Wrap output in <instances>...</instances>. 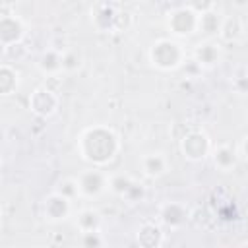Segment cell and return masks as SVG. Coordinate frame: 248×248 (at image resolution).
Here are the masks:
<instances>
[{"label":"cell","instance_id":"1","mask_svg":"<svg viewBox=\"0 0 248 248\" xmlns=\"http://www.w3.org/2000/svg\"><path fill=\"white\" fill-rule=\"evenodd\" d=\"M120 151V138L114 128L105 124H93L85 128L78 138V153L91 167H107Z\"/></svg>","mask_w":248,"mask_h":248},{"label":"cell","instance_id":"2","mask_svg":"<svg viewBox=\"0 0 248 248\" xmlns=\"http://www.w3.org/2000/svg\"><path fill=\"white\" fill-rule=\"evenodd\" d=\"M149 62L153 68L161 72H172L186 64V48L174 37H161L157 39L147 50Z\"/></svg>","mask_w":248,"mask_h":248},{"label":"cell","instance_id":"3","mask_svg":"<svg viewBox=\"0 0 248 248\" xmlns=\"http://www.w3.org/2000/svg\"><path fill=\"white\" fill-rule=\"evenodd\" d=\"M165 27L169 29L170 37H174V39L190 37V35L198 33V29H200V14L190 4H182L167 14Z\"/></svg>","mask_w":248,"mask_h":248},{"label":"cell","instance_id":"4","mask_svg":"<svg viewBox=\"0 0 248 248\" xmlns=\"http://www.w3.org/2000/svg\"><path fill=\"white\" fill-rule=\"evenodd\" d=\"M178 149L186 161L200 163V161H205L207 157H211L213 143H211V138L207 136V132L196 128V130L184 132V136L178 140Z\"/></svg>","mask_w":248,"mask_h":248},{"label":"cell","instance_id":"5","mask_svg":"<svg viewBox=\"0 0 248 248\" xmlns=\"http://www.w3.org/2000/svg\"><path fill=\"white\" fill-rule=\"evenodd\" d=\"M78 188H79V198L85 200H95L101 198L108 190V172H105L99 167H91L81 170L78 176Z\"/></svg>","mask_w":248,"mask_h":248},{"label":"cell","instance_id":"6","mask_svg":"<svg viewBox=\"0 0 248 248\" xmlns=\"http://www.w3.org/2000/svg\"><path fill=\"white\" fill-rule=\"evenodd\" d=\"M120 4L114 2H97L91 8V23L99 33H114L118 31V19H120Z\"/></svg>","mask_w":248,"mask_h":248},{"label":"cell","instance_id":"7","mask_svg":"<svg viewBox=\"0 0 248 248\" xmlns=\"http://www.w3.org/2000/svg\"><path fill=\"white\" fill-rule=\"evenodd\" d=\"M25 35H27V25L19 16L12 12L0 16V45L4 50L12 46H19Z\"/></svg>","mask_w":248,"mask_h":248},{"label":"cell","instance_id":"8","mask_svg":"<svg viewBox=\"0 0 248 248\" xmlns=\"http://www.w3.org/2000/svg\"><path fill=\"white\" fill-rule=\"evenodd\" d=\"M58 105H60V99L56 95V89L48 87L46 83L35 87L29 95V108L39 118H50L58 110Z\"/></svg>","mask_w":248,"mask_h":248},{"label":"cell","instance_id":"9","mask_svg":"<svg viewBox=\"0 0 248 248\" xmlns=\"http://www.w3.org/2000/svg\"><path fill=\"white\" fill-rule=\"evenodd\" d=\"M41 211L48 223H62L72 215V200L52 190L48 196H45L41 203Z\"/></svg>","mask_w":248,"mask_h":248},{"label":"cell","instance_id":"10","mask_svg":"<svg viewBox=\"0 0 248 248\" xmlns=\"http://www.w3.org/2000/svg\"><path fill=\"white\" fill-rule=\"evenodd\" d=\"M221 56H223V50H221V45L213 39H203L200 41L194 50H192V60L202 68V70H209V68H215L219 62H221Z\"/></svg>","mask_w":248,"mask_h":248},{"label":"cell","instance_id":"11","mask_svg":"<svg viewBox=\"0 0 248 248\" xmlns=\"http://www.w3.org/2000/svg\"><path fill=\"white\" fill-rule=\"evenodd\" d=\"M37 68L46 78H58L64 74V50L62 48H46L37 60Z\"/></svg>","mask_w":248,"mask_h":248},{"label":"cell","instance_id":"12","mask_svg":"<svg viewBox=\"0 0 248 248\" xmlns=\"http://www.w3.org/2000/svg\"><path fill=\"white\" fill-rule=\"evenodd\" d=\"M159 219L169 229H180L188 219V207L180 202H165L159 207Z\"/></svg>","mask_w":248,"mask_h":248},{"label":"cell","instance_id":"13","mask_svg":"<svg viewBox=\"0 0 248 248\" xmlns=\"http://www.w3.org/2000/svg\"><path fill=\"white\" fill-rule=\"evenodd\" d=\"M141 172L147 178H161L169 170V159L163 151H149L140 159Z\"/></svg>","mask_w":248,"mask_h":248},{"label":"cell","instance_id":"14","mask_svg":"<svg viewBox=\"0 0 248 248\" xmlns=\"http://www.w3.org/2000/svg\"><path fill=\"white\" fill-rule=\"evenodd\" d=\"M165 240V232L155 223H141L136 231V242L140 248H161Z\"/></svg>","mask_w":248,"mask_h":248},{"label":"cell","instance_id":"15","mask_svg":"<svg viewBox=\"0 0 248 248\" xmlns=\"http://www.w3.org/2000/svg\"><path fill=\"white\" fill-rule=\"evenodd\" d=\"M211 159H213V165L223 170V172H229L232 167H236V161H238V149L229 145V143H221L217 147H213V153H211Z\"/></svg>","mask_w":248,"mask_h":248},{"label":"cell","instance_id":"16","mask_svg":"<svg viewBox=\"0 0 248 248\" xmlns=\"http://www.w3.org/2000/svg\"><path fill=\"white\" fill-rule=\"evenodd\" d=\"M76 227L81 232H99L103 229V215L93 207H83L76 215Z\"/></svg>","mask_w":248,"mask_h":248},{"label":"cell","instance_id":"17","mask_svg":"<svg viewBox=\"0 0 248 248\" xmlns=\"http://www.w3.org/2000/svg\"><path fill=\"white\" fill-rule=\"evenodd\" d=\"M19 83H21V74H19V70H17L14 64L4 62V64L0 66V95H4V97L14 95V93L17 91Z\"/></svg>","mask_w":248,"mask_h":248},{"label":"cell","instance_id":"18","mask_svg":"<svg viewBox=\"0 0 248 248\" xmlns=\"http://www.w3.org/2000/svg\"><path fill=\"white\" fill-rule=\"evenodd\" d=\"M136 182L138 180L126 172H112V174H108V192H112L114 196L124 200Z\"/></svg>","mask_w":248,"mask_h":248},{"label":"cell","instance_id":"19","mask_svg":"<svg viewBox=\"0 0 248 248\" xmlns=\"http://www.w3.org/2000/svg\"><path fill=\"white\" fill-rule=\"evenodd\" d=\"M217 8L209 10V12H203L200 14V33L203 31L207 35V39H213L215 35L219 37V31H221V23H223V16H219L215 12Z\"/></svg>","mask_w":248,"mask_h":248},{"label":"cell","instance_id":"20","mask_svg":"<svg viewBox=\"0 0 248 248\" xmlns=\"http://www.w3.org/2000/svg\"><path fill=\"white\" fill-rule=\"evenodd\" d=\"M244 31V23L238 16H225L223 17V23H221V31H219V37L227 43L231 41H236Z\"/></svg>","mask_w":248,"mask_h":248},{"label":"cell","instance_id":"21","mask_svg":"<svg viewBox=\"0 0 248 248\" xmlns=\"http://www.w3.org/2000/svg\"><path fill=\"white\" fill-rule=\"evenodd\" d=\"M54 192H58V194H62L64 198H68V200H76V198H79V188H78V178L76 176H66V178H60L58 182H56V186H54Z\"/></svg>","mask_w":248,"mask_h":248},{"label":"cell","instance_id":"22","mask_svg":"<svg viewBox=\"0 0 248 248\" xmlns=\"http://www.w3.org/2000/svg\"><path fill=\"white\" fill-rule=\"evenodd\" d=\"M83 66V52L78 48L64 50V74H74Z\"/></svg>","mask_w":248,"mask_h":248},{"label":"cell","instance_id":"23","mask_svg":"<svg viewBox=\"0 0 248 248\" xmlns=\"http://www.w3.org/2000/svg\"><path fill=\"white\" fill-rule=\"evenodd\" d=\"M79 244L81 248H103L105 244V236L103 232H81L79 234Z\"/></svg>","mask_w":248,"mask_h":248},{"label":"cell","instance_id":"24","mask_svg":"<svg viewBox=\"0 0 248 248\" xmlns=\"http://www.w3.org/2000/svg\"><path fill=\"white\" fill-rule=\"evenodd\" d=\"M143 196H145V188H143V184L138 180L134 186H132V190L128 192V196L124 198L126 202H130V203H138V202H141L143 200Z\"/></svg>","mask_w":248,"mask_h":248},{"label":"cell","instance_id":"25","mask_svg":"<svg viewBox=\"0 0 248 248\" xmlns=\"http://www.w3.org/2000/svg\"><path fill=\"white\" fill-rule=\"evenodd\" d=\"M234 89H236L238 93H248V76L236 78V79H234Z\"/></svg>","mask_w":248,"mask_h":248},{"label":"cell","instance_id":"26","mask_svg":"<svg viewBox=\"0 0 248 248\" xmlns=\"http://www.w3.org/2000/svg\"><path fill=\"white\" fill-rule=\"evenodd\" d=\"M236 149H238V155H240V157H244V159L248 161V134L240 140V143H238V147H236Z\"/></svg>","mask_w":248,"mask_h":248},{"label":"cell","instance_id":"27","mask_svg":"<svg viewBox=\"0 0 248 248\" xmlns=\"http://www.w3.org/2000/svg\"><path fill=\"white\" fill-rule=\"evenodd\" d=\"M238 248H248V238H246V240H244V242H242Z\"/></svg>","mask_w":248,"mask_h":248},{"label":"cell","instance_id":"28","mask_svg":"<svg viewBox=\"0 0 248 248\" xmlns=\"http://www.w3.org/2000/svg\"><path fill=\"white\" fill-rule=\"evenodd\" d=\"M33 248H45V246H33Z\"/></svg>","mask_w":248,"mask_h":248}]
</instances>
